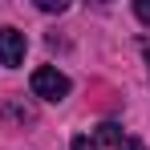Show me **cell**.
Masks as SVG:
<instances>
[{"mask_svg":"<svg viewBox=\"0 0 150 150\" xmlns=\"http://www.w3.org/2000/svg\"><path fill=\"white\" fill-rule=\"evenodd\" d=\"M28 85H33V93H37L41 101H65L69 89H73L69 77L61 73L57 65H41V69H33V81H28Z\"/></svg>","mask_w":150,"mask_h":150,"instance_id":"cell-1","label":"cell"},{"mask_svg":"<svg viewBox=\"0 0 150 150\" xmlns=\"http://www.w3.org/2000/svg\"><path fill=\"white\" fill-rule=\"evenodd\" d=\"M25 33L21 28H0V65H8V69H16V65H25Z\"/></svg>","mask_w":150,"mask_h":150,"instance_id":"cell-2","label":"cell"},{"mask_svg":"<svg viewBox=\"0 0 150 150\" xmlns=\"http://www.w3.org/2000/svg\"><path fill=\"white\" fill-rule=\"evenodd\" d=\"M146 61H150V45H146Z\"/></svg>","mask_w":150,"mask_h":150,"instance_id":"cell-8","label":"cell"},{"mask_svg":"<svg viewBox=\"0 0 150 150\" xmlns=\"http://www.w3.org/2000/svg\"><path fill=\"white\" fill-rule=\"evenodd\" d=\"M73 150H98V142H93V138H85V134H81V138H73Z\"/></svg>","mask_w":150,"mask_h":150,"instance_id":"cell-7","label":"cell"},{"mask_svg":"<svg viewBox=\"0 0 150 150\" xmlns=\"http://www.w3.org/2000/svg\"><path fill=\"white\" fill-rule=\"evenodd\" d=\"M98 142H105V146H114V150H118V142H122V126L101 122V126H98Z\"/></svg>","mask_w":150,"mask_h":150,"instance_id":"cell-3","label":"cell"},{"mask_svg":"<svg viewBox=\"0 0 150 150\" xmlns=\"http://www.w3.org/2000/svg\"><path fill=\"white\" fill-rule=\"evenodd\" d=\"M118 150H146V142H142V138H122Z\"/></svg>","mask_w":150,"mask_h":150,"instance_id":"cell-6","label":"cell"},{"mask_svg":"<svg viewBox=\"0 0 150 150\" xmlns=\"http://www.w3.org/2000/svg\"><path fill=\"white\" fill-rule=\"evenodd\" d=\"M37 8H41V12H65L69 4H65V0H37Z\"/></svg>","mask_w":150,"mask_h":150,"instance_id":"cell-4","label":"cell"},{"mask_svg":"<svg viewBox=\"0 0 150 150\" xmlns=\"http://www.w3.org/2000/svg\"><path fill=\"white\" fill-rule=\"evenodd\" d=\"M134 12H138L142 25H150V0H134Z\"/></svg>","mask_w":150,"mask_h":150,"instance_id":"cell-5","label":"cell"}]
</instances>
